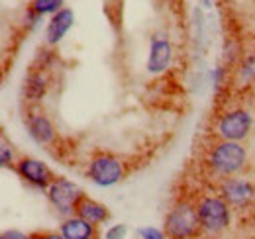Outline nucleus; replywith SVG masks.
<instances>
[{"mask_svg": "<svg viewBox=\"0 0 255 239\" xmlns=\"http://www.w3.org/2000/svg\"><path fill=\"white\" fill-rule=\"evenodd\" d=\"M28 129H30V135L37 143H49L55 135V129H53L51 121L41 114H35V116L28 118Z\"/></svg>", "mask_w": 255, "mask_h": 239, "instance_id": "nucleus-13", "label": "nucleus"}, {"mask_svg": "<svg viewBox=\"0 0 255 239\" xmlns=\"http://www.w3.org/2000/svg\"><path fill=\"white\" fill-rule=\"evenodd\" d=\"M137 234L141 239H165V232H161L157 228H141Z\"/></svg>", "mask_w": 255, "mask_h": 239, "instance_id": "nucleus-18", "label": "nucleus"}, {"mask_svg": "<svg viewBox=\"0 0 255 239\" xmlns=\"http://www.w3.org/2000/svg\"><path fill=\"white\" fill-rule=\"evenodd\" d=\"M0 239H32V234H22L18 230H10V232H4Z\"/></svg>", "mask_w": 255, "mask_h": 239, "instance_id": "nucleus-21", "label": "nucleus"}, {"mask_svg": "<svg viewBox=\"0 0 255 239\" xmlns=\"http://www.w3.org/2000/svg\"><path fill=\"white\" fill-rule=\"evenodd\" d=\"M32 239H65V238L61 232H47V230H43V232H33Z\"/></svg>", "mask_w": 255, "mask_h": 239, "instance_id": "nucleus-20", "label": "nucleus"}, {"mask_svg": "<svg viewBox=\"0 0 255 239\" xmlns=\"http://www.w3.org/2000/svg\"><path fill=\"white\" fill-rule=\"evenodd\" d=\"M59 232L63 234L65 239H100L98 226L79 218V216L65 218L59 226Z\"/></svg>", "mask_w": 255, "mask_h": 239, "instance_id": "nucleus-9", "label": "nucleus"}, {"mask_svg": "<svg viewBox=\"0 0 255 239\" xmlns=\"http://www.w3.org/2000/svg\"><path fill=\"white\" fill-rule=\"evenodd\" d=\"M171 57H173V47L169 43V39H161L155 37L151 41V47H149V57H147V71L157 75L163 73L169 65H171Z\"/></svg>", "mask_w": 255, "mask_h": 239, "instance_id": "nucleus-10", "label": "nucleus"}, {"mask_svg": "<svg viewBox=\"0 0 255 239\" xmlns=\"http://www.w3.org/2000/svg\"><path fill=\"white\" fill-rule=\"evenodd\" d=\"M196 212L202 230L210 234H220L230 226V204L222 196H204L196 202Z\"/></svg>", "mask_w": 255, "mask_h": 239, "instance_id": "nucleus-3", "label": "nucleus"}, {"mask_svg": "<svg viewBox=\"0 0 255 239\" xmlns=\"http://www.w3.org/2000/svg\"><path fill=\"white\" fill-rule=\"evenodd\" d=\"M75 216H79V218H83V220H87V222H91V224H95V226H102L104 222L110 220L108 208H106L104 204L93 200V198H89L87 194H85L83 200L79 202Z\"/></svg>", "mask_w": 255, "mask_h": 239, "instance_id": "nucleus-12", "label": "nucleus"}, {"mask_svg": "<svg viewBox=\"0 0 255 239\" xmlns=\"http://www.w3.org/2000/svg\"><path fill=\"white\" fill-rule=\"evenodd\" d=\"M242 79H244V81L255 79V55L244 63V67H242Z\"/></svg>", "mask_w": 255, "mask_h": 239, "instance_id": "nucleus-17", "label": "nucleus"}, {"mask_svg": "<svg viewBox=\"0 0 255 239\" xmlns=\"http://www.w3.org/2000/svg\"><path fill=\"white\" fill-rule=\"evenodd\" d=\"M0 163H2V167H12V169H16L12 149H10V145L6 143L4 137H2V141H0Z\"/></svg>", "mask_w": 255, "mask_h": 239, "instance_id": "nucleus-16", "label": "nucleus"}, {"mask_svg": "<svg viewBox=\"0 0 255 239\" xmlns=\"http://www.w3.org/2000/svg\"><path fill=\"white\" fill-rule=\"evenodd\" d=\"M246 161H248V153L238 141H222L214 145L208 155V165L220 177L236 175L238 171L244 169Z\"/></svg>", "mask_w": 255, "mask_h": 239, "instance_id": "nucleus-2", "label": "nucleus"}, {"mask_svg": "<svg viewBox=\"0 0 255 239\" xmlns=\"http://www.w3.org/2000/svg\"><path fill=\"white\" fill-rule=\"evenodd\" d=\"M254 125V120L250 116V112L246 110H232L228 114H224L218 121V135L224 141H242L250 135Z\"/></svg>", "mask_w": 255, "mask_h": 239, "instance_id": "nucleus-6", "label": "nucleus"}, {"mask_svg": "<svg viewBox=\"0 0 255 239\" xmlns=\"http://www.w3.org/2000/svg\"><path fill=\"white\" fill-rule=\"evenodd\" d=\"M202 230L196 204L181 202L165 218V236L169 239H192Z\"/></svg>", "mask_w": 255, "mask_h": 239, "instance_id": "nucleus-1", "label": "nucleus"}, {"mask_svg": "<svg viewBox=\"0 0 255 239\" xmlns=\"http://www.w3.org/2000/svg\"><path fill=\"white\" fill-rule=\"evenodd\" d=\"M128 234V226L120 224V226H112L108 232H106V239H124Z\"/></svg>", "mask_w": 255, "mask_h": 239, "instance_id": "nucleus-19", "label": "nucleus"}, {"mask_svg": "<svg viewBox=\"0 0 255 239\" xmlns=\"http://www.w3.org/2000/svg\"><path fill=\"white\" fill-rule=\"evenodd\" d=\"M47 90V79L41 73H32L26 81V94L32 100H39Z\"/></svg>", "mask_w": 255, "mask_h": 239, "instance_id": "nucleus-14", "label": "nucleus"}, {"mask_svg": "<svg viewBox=\"0 0 255 239\" xmlns=\"http://www.w3.org/2000/svg\"><path fill=\"white\" fill-rule=\"evenodd\" d=\"M89 177L98 186H114L126 177L124 163L110 153H96L89 163Z\"/></svg>", "mask_w": 255, "mask_h": 239, "instance_id": "nucleus-5", "label": "nucleus"}, {"mask_svg": "<svg viewBox=\"0 0 255 239\" xmlns=\"http://www.w3.org/2000/svg\"><path fill=\"white\" fill-rule=\"evenodd\" d=\"M222 198L232 208H246L255 200V186L246 179H226Z\"/></svg>", "mask_w": 255, "mask_h": 239, "instance_id": "nucleus-8", "label": "nucleus"}, {"mask_svg": "<svg viewBox=\"0 0 255 239\" xmlns=\"http://www.w3.org/2000/svg\"><path fill=\"white\" fill-rule=\"evenodd\" d=\"M83 196H85V192L75 182L63 179V177H57L51 182V186L47 188V198H49L51 206L65 218L75 216L77 206L83 200Z\"/></svg>", "mask_w": 255, "mask_h": 239, "instance_id": "nucleus-4", "label": "nucleus"}, {"mask_svg": "<svg viewBox=\"0 0 255 239\" xmlns=\"http://www.w3.org/2000/svg\"><path fill=\"white\" fill-rule=\"evenodd\" d=\"M14 171L26 180V182H30V184L37 186V188H49L51 182L57 179L53 175V171L45 163H41L39 159H33V157H22V159H18Z\"/></svg>", "mask_w": 255, "mask_h": 239, "instance_id": "nucleus-7", "label": "nucleus"}, {"mask_svg": "<svg viewBox=\"0 0 255 239\" xmlns=\"http://www.w3.org/2000/svg\"><path fill=\"white\" fill-rule=\"evenodd\" d=\"M73 22H75V14H73L71 8H63V10H59L57 14H53V18H51V22H49V26H47V31H45L47 43H49V45L59 43L65 37V33L71 30Z\"/></svg>", "mask_w": 255, "mask_h": 239, "instance_id": "nucleus-11", "label": "nucleus"}, {"mask_svg": "<svg viewBox=\"0 0 255 239\" xmlns=\"http://www.w3.org/2000/svg\"><path fill=\"white\" fill-rule=\"evenodd\" d=\"M65 0H32V10L35 16H45V14H57L59 10H63Z\"/></svg>", "mask_w": 255, "mask_h": 239, "instance_id": "nucleus-15", "label": "nucleus"}]
</instances>
